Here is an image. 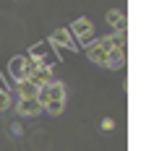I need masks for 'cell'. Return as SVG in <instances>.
<instances>
[{
	"label": "cell",
	"mask_w": 154,
	"mask_h": 151,
	"mask_svg": "<svg viewBox=\"0 0 154 151\" xmlns=\"http://www.w3.org/2000/svg\"><path fill=\"white\" fill-rule=\"evenodd\" d=\"M37 99H39V104L50 115H63V110H65V86L60 81H52L45 89H39Z\"/></svg>",
	"instance_id": "obj_1"
},
{
	"label": "cell",
	"mask_w": 154,
	"mask_h": 151,
	"mask_svg": "<svg viewBox=\"0 0 154 151\" xmlns=\"http://www.w3.org/2000/svg\"><path fill=\"white\" fill-rule=\"evenodd\" d=\"M34 68H37V63H34L29 55H18V57H13L11 60V65H8V71H11V76H13V81H29V76L34 73Z\"/></svg>",
	"instance_id": "obj_2"
},
{
	"label": "cell",
	"mask_w": 154,
	"mask_h": 151,
	"mask_svg": "<svg viewBox=\"0 0 154 151\" xmlns=\"http://www.w3.org/2000/svg\"><path fill=\"white\" fill-rule=\"evenodd\" d=\"M71 34H73V39L76 42H94V21H89L86 16L81 18H76L71 24Z\"/></svg>",
	"instance_id": "obj_3"
},
{
	"label": "cell",
	"mask_w": 154,
	"mask_h": 151,
	"mask_svg": "<svg viewBox=\"0 0 154 151\" xmlns=\"http://www.w3.org/2000/svg\"><path fill=\"white\" fill-rule=\"evenodd\" d=\"M110 52H112V50H107L99 39H94L91 44H86V57H89L91 63H97V65H105V68H107V57H110Z\"/></svg>",
	"instance_id": "obj_4"
},
{
	"label": "cell",
	"mask_w": 154,
	"mask_h": 151,
	"mask_svg": "<svg viewBox=\"0 0 154 151\" xmlns=\"http://www.w3.org/2000/svg\"><path fill=\"white\" fill-rule=\"evenodd\" d=\"M50 44L52 47H65V50H79L76 47V39H73L71 29H55V32L50 34Z\"/></svg>",
	"instance_id": "obj_5"
},
{
	"label": "cell",
	"mask_w": 154,
	"mask_h": 151,
	"mask_svg": "<svg viewBox=\"0 0 154 151\" xmlns=\"http://www.w3.org/2000/svg\"><path fill=\"white\" fill-rule=\"evenodd\" d=\"M29 81H32L37 89H45L47 83H52V81H55V78H52V68H47V65H37V68H34V73L29 76Z\"/></svg>",
	"instance_id": "obj_6"
},
{
	"label": "cell",
	"mask_w": 154,
	"mask_h": 151,
	"mask_svg": "<svg viewBox=\"0 0 154 151\" xmlns=\"http://www.w3.org/2000/svg\"><path fill=\"white\" fill-rule=\"evenodd\" d=\"M45 110L39 104V99H18L16 102V112L18 115H24V117H34V115H39Z\"/></svg>",
	"instance_id": "obj_7"
},
{
	"label": "cell",
	"mask_w": 154,
	"mask_h": 151,
	"mask_svg": "<svg viewBox=\"0 0 154 151\" xmlns=\"http://www.w3.org/2000/svg\"><path fill=\"white\" fill-rule=\"evenodd\" d=\"M107 24L112 26L115 32H120V29H125V11H120V8H110L107 11Z\"/></svg>",
	"instance_id": "obj_8"
},
{
	"label": "cell",
	"mask_w": 154,
	"mask_h": 151,
	"mask_svg": "<svg viewBox=\"0 0 154 151\" xmlns=\"http://www.w3.org/2000/svg\"><path fill=\"white\" fill-rule=\"evenodd\" d=\"M37 94H39V89L34 86L32 81H18L16 83V96L18 99H37Z\"/></svg>",
	"instance_id": "obj_9"
},
{
	"label": "cell",
	"mask_w": 154,
	"mask_h": 151,
	"mask_svg": "<svg viewBox=\"0 0 154 151\" xmlns=\"http://www.w3.org/2000/svg\"><path fill=\"white\" fill-rule=\"evenodd\" d=\"M123 65H125V50H112L110 57H107V68L118 71V68H123Z\"/></svg>",
	"instance_id": "obj_10"
},
{
	"label": "cell",
	"mask_w": 154,
	"mask_h": 151,
	"mask_svg": "<svg viewBox=\"0 0 154 151\" xmlns=\"http://www.w3.org/2000/svg\"><path fill=\"white\" fill-rule=\"evenodd\" d=\"M11 107V91H0V112H5Z\"/></svg>",
	"instance_id": "obj_11"
},
{
	"label": "cell",
	"mask_w": 154,
	"mask_h": 151,
	"mask_svg": "<svg viewBox=\"0 0 154 151\" xmlns=\"http://www.w3.org/2000/svg\"><path fill=\"white\" fill-rule=\"evenodd\" d=\"M99 128H102L105 133H112V130H115V120H112V117H102V122H99Z\"/></svg>",
	"instance_id": "obj_12"
},
{
	"label": "cell",
	"mask_w": 154,
	"mask_h": 151,
	"mask_svg": "<svg viewBox=\"0 0 154 151\" xmlns=\"http://www.w3.org/2000/svg\"><path fill=\"white\" fill-rule=\"evenodd\" d=\"M11 133L13 135H24V125H21V122H11Z\"/></svg>",
	"instance_id": "obj_13"
},
{
	"label": "cell",
	"mask_w": 154,
	"mask_h": 151,
	"mask_svg": "<svg viewBox=\"0 0 154 151\" xmlns=\"http://www.w3.org/2000/svg\"><path fill=\"white\" fill-rule=\"evenodd\" d=\"M0 91H5V89H3V86H0Z\"/></svg>",
	"instance_id": "obj_14"
}]
</instances>
